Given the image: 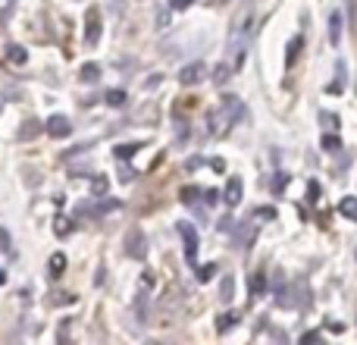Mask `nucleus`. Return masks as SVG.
<instances>
[{
  "label": "nucleus",
  "mask_w": 357,
  "mask_h": 345,
  "mask_svg": "<svg viewBox=\"0 0 357 345\" xmlns=\"http://www.w3.org/2000/svg\"><path fill=\"white\" fill-rule=\"evenodd\" d=\"M126 254L135 260L148 258V239H144L142 229H129V233H126Z\"/></svg>",
  "instance_id": "nucleus-1"
},
{
  "label": "nucleus",
  "mask_w": 357,
  "mask_h": 345,
  "mask_svg": "<svg viewBox=\"0 0 357 345\" xmlns=\"http://www.w3.org/2000/svg\"><path fill=\"white\" fill-rule=\"evenodd\" d=\"M178 235L185 239V260H188L191 267H195V258H197V233H195V226L191 223H178Z\"/></svg>",
  "instance_id": "nucleus-2"
},
{
  "label": "nucleus",
  "mask_w": 357,
  "mask_h": 345,
  "mask_svg": "<svg viewBox=\"0 0 357 345\" xmlns=\"http://www.w3.org/2000/svg\"><path fill=\"white\" fill-rule=\"evenodd\" d=\"M44 129H47L50 138H66L69 132H73V123H69L66 117H60V113H54V117L44 123Z\"/></svg>",
  "instance_id": "nucleus-3"
},
{
  "label": "nucleus",
  "mask_w": 357,
  "mask_h": 345,
  "mask_svg": "<svg viewBox=\"0 0 357 345\" xmlns=\"http://www.w3.org/2000/svg\"><path fill=\"white\" fill-rule=\"evenodd\" d=\"M204 75H207V66H204V63H188V66L178 73V82L191 88V85H197V82H204Z\"/></svg>",
  "instance_id": "nucleus-4"
},
{
  "label": "nucleus",
  "mask_w": 357,
  "mask_h": 345,
  "mask_svg": "<svg viewBox=\"0 0 357 345\" xmlns=\"http://www.w3.org/2000/svg\"><path fill=\"white\" fill-rule=\"evenodd\" d=\"M222 107H226L229 113H232V123H241V119L248 117V110H245V104H241L235 94H222Z\"/></svg>",
  "instance_id": "nucleus-5"
},
{
  "label": "nucleus",
  "mask_w": 357,
  "mask_h": 345,
  "mask_svg": "<svg viewBox=\"0 0 357 345\" xmlns=\"http://www.w3.org/2000/svg\"><path fill=\"white\" fill-rule=\"evenodd\" d=\"M98 38H100V16H98V10H88V16H85V41L94 44Z\"/></svg>",
  "instance_id": "nucleus-6"
},
{
  "label": "nucleus",
  "mask_w": 357,
  "mask_h": 345,
  "mask_svg": "<svg viewBox=\"0 0 357 345\" xmlns=\"http://www.w3.org/2000/svg\"><path fill=\"white\" fill-rule=\"evenodd\" d=\"M222 201L229 204V207H235V204L241 201V179L238 176H232L226 182V191H222Z\"/></svg>",
  "instance_id": "nucleus-7"
},
{
  "label": "nucleus",
  "mask_w": 357,
  "mask_h": 345,
  "mask_svg": "<svg viewBox=\"0 0 357 345\" xmlns=\"http://www.w3.org/2000/svg\"><path fill=\"white\" fill-rule=\"evenodd\" d=\"M47 270H50V277H63V273H66V254H50V260H47Z\"/></svg>",
  "instance_id": "nucleus-8"
},
{
  "label": "nucleus",
  "mask_w": 357,
  "mask_h": 345,
  "mask_svg": "<svg viewBox=\"0 0 357 345\" xmlns=\"http://www.w3.org/2000/svg\"><path fill=\"white\" fill-rule=\"evenodd\" d=\"M301 44H304V38L301 35H295V38H291V41H289V50H285V66H295V60H298V54H301Z\"/></svg>",
  "instance_id": "nucleus-9"
},
{
  "label": "nucleus",
  "mask_w": 357,
  "mask_h": 345,
  "mask_svg": "<svg viewBox=\"0 0 357 345\" xmlns=\"http://www.w3.org/2000/svg\"><path fill=\"white\" fill-rule=\"evenodd\" d=\"M342 41V13H333V16H329V44H339Z\"/></svg>",
  "instance_id": "nucleus-10"
},
{
  "label": "nucleus",
  "mask_w": 357,
  "mask_h": 345,
  "mask_svg": "<svg viewBox=\"0 0 357 345\" xmlns=\"http://www.w3.org/2000/svg\"><path fill=\"white\" fill-rule=\"evenodd\" d=\"M235 323H238V314H232V311H229V314H220V317H216V333L226 336Z\"/></svg>",
  "instance_id": "nucleus-11"
},
{
  "label": "nucleus",
  "mask_w": 357,
  "mask_h": 345,
  "mask_svg": "<svg viewBox=\"0 0 357 345\" xmlns=\"http://www.w3.org/2000/svg\"><path fill=\"white\" fill-rule=\"evenodd\" d=\"M138 148H142V145H138V142H129V145H116V151H113V154H116V161H129L132 154H138Z\"/></svg>",
  "instance_id": "nucleus-12"
},
{
  "label": "nucleus",
  "mask_w": 357,
  "mask_h": 345,
  "mask_svg": "<svg viewBox=\"0 0 357 345\" xmlns=\"http://www.w3.org/2000/svg\"><path fill=\"white\" fill-rule=\"evenodd\" d=\"M339 210L348 216V220H354V223H357V198H351V195H348V198H342Z\"/></svg>",
  "instance_id": "nucleus-13"
},
{
  "label": "nucleus",
  "mask_w": 357,
  "mask_h": 345,
  "mask_svg": "<svg viewBox=\"0 0 357 345\" xmlns=\"http://www.w3.org/2000/svg\"><path fill=\"white\" fill-rule=\"evenodd\" d=\"M79 79L82 82H98L100 79V66H98V63H85V66H82V73H79Z\"/></svg>",
  "instance_id": "nucleus-14"
},
{
  "label": "nucleus",
  "mask_w": 357,
  "mask_h": 345,
  "mask_svg": "<svg viewBox=\"0 0 357 345\" xmlns=\"http://www.w3.org/2000/svg\"><path fill=\"white\" fill-rule=\"evenodd\" d=\"M264 292H266V277H264V273H254V277H251V295L260 298Z\"/></svg>",
  "instance_id": "nucleus-15"
},
{
  "label": "nucleus",
  "mask_w": 357,
  "mask_h": 345,
  "mask_svg": "<svg viewBox=\"0 0 357 345\" xmlns=\"http://www.w3.org/2000/svg\"><path fill=\"white\" fill-rule=\"evenodd\" d=\"M104 101H107L110 107H123V104H126V91H123V88H110Z\"/></svg>",
  "instance_id": "nucleus-16"
},
{
  "label": "nucleus",
  "mask_w": 357,
  "mask_h": 345,
  "mask_svg": "<svg viewBox=\"0 0 357 345\" xmlns=\"http://www.w3.org/2000/svg\"><path fill=\"white\" fill-rule=\"evenodd\" d=\"M216 270H220L216 264H204V267H197V283H210V279L216 277Z\"/></svg>",
  "instance_id": "nucleus-17"
},
{
  "label": "nucleus",
  "mask_w": 357,
  "mask_h": 345,
  "mask_svg": "<svg viewBox=\"0 0 357 345\" xmlns=\"http://www.w3.org/2000/svg\"><path fill=\"white\" fill-rule=\"evenodd\" d=\"M232 292H235V279H232V277H222L220 298H222V302H232Z\"/></svg>",
  "instance_id": "nucleus-18"
},
{
  "label": "nucleus",
  "mask_w": 357,
  "mask_h": 345,
  "mask_svg": "<svg viewBox=\"0 0 357 345\" xmlns=\"http://www.w3.org/2000/svg\"><path fill=\"white\" fill-rule=\"evenodd\" d=\"M107 189H110V182H107V176H94V182H91L94 198H104V195H107Z\"/></svg>",
  "instance_id": "nucleus-19"
},
{
  "label": "nucleus",
  "mask_w": 357,
  "mask_h": 345,
  "mask_svg": "<svg viewBox=\"0 0 357 345\" xmlns=\"http://www.w3.org/2000/svg\"><path fill=\"white\" fill-rule=\"evenodd\" d=\"M339 148H342L339 135H323V151H339Z\"/></svg>",
  "instance_id": "nucleus-20"
},
{
  "label": "nucleus",
  "mask_w": 357,
  "mask_h": 345,
  "mask_svg": "<svg viewBox=\"0 0 357 345\" xmlns=\"http://www.w3.org/2000/svg\"><path fill=\"white\" fill-rule=\"evenodd\" d=\"M35 132H41V123H25L22 129H19V138H31Z\"/></svg>",
  "instance_id": "nucleus-21"
},
{
  "label": "nucleus",
  "mask_w": 357,
  "mask_h": 345,
  "mask_svg": "<svg viewBox=\"0 0 357 345\" xmlns=\"http://www.w3.org/2000/svg\"><path fill=\"white\" fill-rule=\"evenodd\" d=\"M10 60L13 63H25V60H29V50H25V47H10Z\"/></svg>",
  "instance_id": "nucleus-22"
},
{
  "label": "nucleus",
  "mask_w": 357,
  "mask_h": 345,
  "mask_svg": "<svg viewBox=\"0 0 357 345\" xmlns=\"http://www.w3.org/2000/svg\"><path fill=\"white\" fill-rule=\"evenodd\" d=\"M0 251H6V254L13 251V239H10V233H6V229H0Z\"/></svg>",
  "instance_id": "nucleus-23"
},
{
  "label": "nucleus",
  "mask_w": 357,
  "mask_h": 345,
  "mask_svg": "<svg viewBox=\"0 0 357 345\" xmlns=\"http://www.w3.org/2000/svg\"><path fill=\"white\" fill-rule=\"evenodd\" d=\"M69 229H73V226H69V223H66V216H56V223H54V233H56V235H66Z\"/></svg>",
  "instance_id": "nucleus-24"
},
{
  "label": "nucleus",
  "mask_w": 357,
  "mask_h": 345,
  "mask_svg": "<svg viewBox=\"0 0 357 345\" xmlns=\"http://www.w3.org/2000/svg\"><path fill=\"white\" fill-rule=\"evenodd\" d=\"M229 73H232V66H216V73H213L216 85H220V82H226V79H229Z\"/></svg>",
  "instance_id": "nucleus-25"
},
{
  "label": "nucleus",
  "mask_w": 357,
  "mask_h": 345,
  "mask_svg": "<svg viewBox=\"0 0 357 345\" xmlns=\"http://www.w3.org/2000/svg\"><path fill=\"white\" fill-rule=\"evenodd\" d=\"M197 195H201L197 189H182V201H185V204H195V201H197Z\"/></svg>",
  "instance_id": "nucleus-26"
},
{
  "label": "nucleus",
  "mask_w": 357,
  "mask_h": 345,
  "mask_svg": "<svg viewBox=\"0 0 357 345\" xmlns=\"http://www.w3.org/2000/svg\"><path fill=\"white\" fill-rule=\"evenodd\" d=\"M320 119H323V126H329V129L339 126V117H333V113H320Z\"/></svg>",
  "instance_id": "nucleus-27"
},
{
  "label": "nucleus",
  "mask_w": 357,
  "mask_h": 345,
  "mask_svg": "<svg viewBox=\"0 0 357 345\" xmlns=\"http://www.w3.org/2000/svg\"><path fill=\"white\" fill-rule=\"evenodd\" d=\"M307 191H310V195H307L310 201H317V198H320V185H317V182H310V185H307Z\"/></svg>",
  "instance_id": "nucleus-28"
},
{
  "label": "nucleus",
  "mask_w": 357,
  "mask_h": 345,
  "mask_svg": "<svg viewBox=\"0 0 357 345\" xmlns=\"http://www.w3.org/2000/svg\"><path fill=\"white\" fill-rule=\"evenodd\" d=\"M204 195H207V204H216V201H220V191H216V189L204 191Z\"/></svg>",
  "instance_id": "nucleus-29"
},
{
  "label": "nucleus",
  "mask_w": 357,
  "mask_h": 345,
  "mask_svg": "<svg viewBox=\"0 0 357 345\" xmlns=\"http://www.w3.org/2000/svg\"><path fill=\"white\" fill-rule=\"evenodd\" d=\"M257 216H266V220H273V216H276V210H273V207H260Z\"/></svg>",
  "instance_id": "nucleus-30"
},
{
  "label": "nucleus",
  "mask_w": 357,
  "mask_h": 345,
  "mask_svg": "<svg viewBox=\"0 0 357 345\" xmlns=\"http://www.w3.org/2000/svg\"><path fill=\"white\" fill-rule=\"evenodd\" d=\"M210 167H213V172H222V170H226V163H222L220 157H216V161H210Z\"/></svg>",
  "instance_id": "nucleus-31"
},
{
  "label": "nucleus",
  "mask_w": 357,
  "mask_h": 345,
  "mask_svg": "<svg viewBox=\"0 0 357 345\" xmlns=\"http://www.w3.org/2000/svg\"><path fill=\"white\" fill-rule=\"evenodd\" d=\"M185 6H191V0H173V10H185Z\"/></svg>",
  "instance_id": "nucleus-32"
},
{
  "label": "nucleus",
  "mask_w": 357,
  "mask_h": 345,
  "mask_svg": "<svg viewBox=\"0 0 357 345\" xmlns=\"http://www.w3.org/2000/svg\"><path fill=\"white\" fill-rule=\"evenodd\" d=\"M0 19H3V10H0Z\"/></svg>",
  "instance_id": "nucleus-33"
}]
</instances>
